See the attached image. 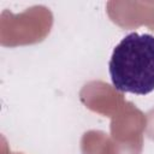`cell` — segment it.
<instances>
[{
	"label": "cell",
	"instance_id": "obj_1",
	"mask_svg": "<svg viewBox=\"0 0 154 154\" xmlns=\"http://www.w3.org/2000/svg\"><path fill=\"white\" fill-rule=\"evenodd\" d=\"M108 71L116 90L146 95L154 90V36L130 32L114 47Z\"/></svg>",
	"mask_w": 154,
	"mask_h": 154
}]
</instances>
